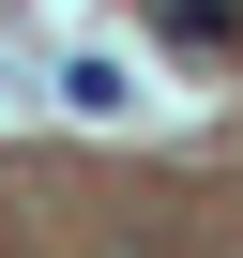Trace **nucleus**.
<instances>
[{
    "instance_id": "obj_1",
    "label": "nucleus",
    "mask_w": 243,
    "mask_h": 258,
    "mask_svg": "<svg viewBox=\"0 0 243 258\" xmlns=\"http://www.w3.org/2000/svg\"><path fill=\"white\" fill-rule=\"evenodd\" d=\"M152 31H167V46H228V31H243V0H152Z\"/></svg>"
}]
</instances>
